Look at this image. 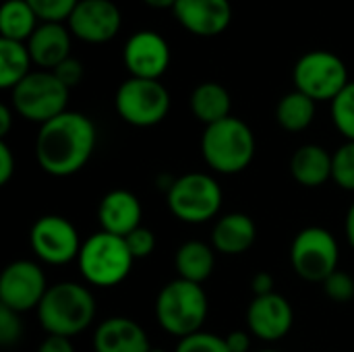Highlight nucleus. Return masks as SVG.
<instances>
[{"label":"nucleus","instance_id":"dca6fc26","mask_svg":"<svg viewBox=\"0 0 354 352\" xmlns=\"http://www.w3.org/2000/svg\"><path fill=\"white\" fill-rule=\"evenodd\" d=\"M247 324L249 330L266 342L282 340L292 328V307L276 293L255 297L247 311Z\"/></svg>","mask_w":354,"mask_h":352},{"label":"nucleus","instance_id":"f3484780","mask_svg":"<svg viewBox=\"0 0 354 352\" xmlns=\"http://www.w3.org/2000/svg\"><path fill=\"white\" fill-rule=\"evenodd\" d=\"M31 60L39 71H54L71 56L73 33L66 23H39L33 35L27 39Z\"/></svg>","mask_w":354,"mask_h":352},{"label":"nucleus","instance_id":"2f4dec72","mask_svg":"<svg viewBox=\"0 0 354 352\" xmlns=\"http://www.w3.org/2000/svg\"><path fill=\"white\" fill-rule=\"evenodd\" d=\"M124 241H127V247H129V251H131V255L135 259H145L156 249V234L149 228H143V226H139L137 230L127 234Z\"/></svg>","mask_w":354,"mask_h":352},{"label":"nucleus","instance_id":"e433bc0d","mask_svg":"<svg viewBox=\"0 0 354 352\" xmlns=\"http://www.w3.org/2000/svg\"><path fill=\"white\" fill-rule=\"evenodd\" d=\"M226 344H228V351L230 352H249L251 349V340H249V334L247 332H232L228 334L226 338Z\"/></svg>","mask_w":354,"mask_h":352},{"label":"nucleus","instance_id":"39448f33","mask_svg":"<svg viewBox=\"0 0 354 352\" xmlns=\"http://www.w3.org/2000/svg\"><path fill=\"white\" fill-rule=\"evenodd\" d=\"M79 270L83 274V278L89 284L102 286V288H110L120 284L131 268L135 257L131 255L127 241L122 237L116 234H108V232H97L91 234L79 251Z\"/></svg>","mask_w":354,"mask_h":352},{"label":"nucleus","instance_id":"2eb2a0df","mask_svg":"<svg viewBox=\"0 0 354 352\" xmlns=\"http://www.w3.org/2000/svg\"><path fill=\"white\" fill-rule=\"evenodd\" d=\"M183 29L199 37H216L232 23L230 0H178L172 8Z\"/></svg>","mask_w":354,"mask_h":352},{"label":"nucleus","instance_id":"0eeeda50","mask_svg":"<svg viewBox=\"0 0 354 352\" xmlns=\"http://www.w3.org/2000/svg\"><path fill=\"white\" fill-rule=\"evenodd\" d=\"M118 116L133 127L160 124L170 112V93L160 79L129 77L114 95Z\"/></svg>","mask_w":354,"mask_h":352},{"label":"nucleus","instance_id":"4468645a","mask_svg":"<svg viewBox=\"0 0 354 352\" xmlns=\"http://www.w3.org/2000/svg\"><path fill=\"white\" fill-rule=\"evenodd\" d=\"M170 58L168 39L151 29L133 33L122 48V60L129 75L139 79H160L168 71Z\"/></svg>","mask_w":354,"mask_h":352},{"label":"nucleus","instance_id":"9d476101","mask_svg":"<svg viewBox=\"0 0 354 352\" xmlns=\"http://www.w3.org/2000/svg\"><path fill=\"white\" fill-rule=\"evenodd\" d=\"M290 263L303 280L324 284L338 268V243L326 228H305L292 241Z\"/></svg>","mask_w":354,"mask_h":352},{"label":"nucleus","instance_id":"a19ab883","mask_svg":"<svg viewBox=\"0 0 354 352\" xmlns=\"http://www.w3.org/2000/svg\"><path fill=\"white\" fill-rule=\"evenodd\" d=\"M346 234H348V241L354 247V203L353 207L348 210V216H346Z\"/></svg>","mask_w":354,"mask_h":352},{"label":"nucleus","instance_id":"f8f14e48","mask_svg":"<svg viewBox=\"0 0 354 352\" xmlns=\"http://www.w3.org/2000/svg\"><path fill=\"white\" fill-rule=\"evenodd\" d=\"M66 27L73 37L85 44H108L122 27V12L112 0H79Z\"/></svg>","mask_w":354,"mask_h":352},{"label":"nucleus","instance_id":"a878e982","mask_svg":"<svg viewBox=\"0 0 354 352\" xmlns=\"http://www.w3.org/2000/svg\"><path fill=\"white\" fill-rule=\"evenodd\" d=\"M315 104H317L315 100H311L309 95L295 89L278 102L276 120L282 129H286L290 133H301L313 122Z\"/></svg>","mask_w":354,"mask_h":352},{"label":"nucleus","instance_id":"72a5a7b5","mask_svg":"<svg viewBox=\"0 0 354 352\" xmlns=\"http://www.w3.org/2000/svg\"><path fill=\"white\" fill-rule=\"evenodd\" d=\"M52 73L58 77V81H60L62 85H66V87L71 89V87H75V85L81 83V79H83V75H85V68H83V64H81L79 58L68 56V58H66L64 62H60Z\"/></svg>","mask_w":354,"mask_h":352},{"label":"nucleus","instance_id":"7ed1b4c3","mask_svg":"<svg viewBox=\"0 0 354 352\" xmlns=\"http://www.w3.org/2000/svg\"><path fill=\"white\" fill-rule=\"evenodd\" d=\"M201 151L209 168L222 174L243 172L255 156V135L247 122L228 116L205 127L201 137Z\"/></svg>","mask_w":354,"mask_h":352},{"label":"nucleus","instance_id":"ddd939ff","mask_svg":"<svg viewBox=\"0 0 354 352\" xmlns=\"http://www.w3.org/2000/svg\"><path fill=\"white\" fill-rule=\"evenodd\" d=\"M31 249L35 255L52 266L66 263L79 257L81 241L75 226L62 216H41L31 226Z\"/></svg>","mask_w":354,"mask_h":352},{"label":"nucleus","instance_id":"c756f323","mask_svg":"<svg viewBox=\"0 0 354 352\" xmlns=\"http://www.w3.org/2000/svg\"><path fill=\"white\" fill-rule=\"evenodd\" d=\"M176 352H230L224 338H218L214 334L197 332L187 338H183L176 346Z\"/></svg>","mask_w":354,"mask_h":352},{"label":"nucleus","instance_id":"ea45409f","mask_svg":"<svg viewBox=\"0 0 354 352\" xmlns=\"http://www.w3.org/2000/svg\"><path fill=\"white\" fill-rule=\"evenodd\" d=\"M147 6H151V8H158V10H166V8H174V4L178 2V0H143Z\"/></svg>","mask_w":354,"mask_h":352},{"label":"nucleus","instance_id":"f03ea898","mask_svg":"<svg viewBox=\"0 0 354 352\" xmlns=\"http://www.w3.org/2000/svg\"><path fill=\"white\" fill-rule=\"evenodd\" d=\"M95 315L91 293L75 282H58L48 288L37 307L41 328L52 336L71 338L83 332Z\"/></svg>","mask_w":354,"mask_h":352},{"label":"nucleus","instance_id":"f257e3e1","mask_svg":"<svg viewBox=\"0 0 354 352\" xmlns=\"http://www.w3.org/2000/svg\"><path fill=\"white\" fill-rule=\"evenodd\" d=\"M95 124L81 112L66 110L39 127L35 139L37 164L52 176L79 172L95 149Z\"/></svg>","mask_w":354,"mask_h":352},{"label":"nucleus","instance_id":"c9c22d12","mask_svg":"<svg viewBox=\"0 0 354 352\" xmlns=\"http://www.w3.org/2000/svg\"><path fill=\"white\" fill-rule=\"evenodd\" d=\"M37 352H75V349L71 344V338L48 334V338L39 344Z\"/></svg>","mask_w":354,"mask_h":352},{"label":"nucleus","instance_id":"6ab92c4d","mask_svg":"<svg viewBox=\"0 0 354 352\" xmlns=\"http://www.w3.org/2000/svg\"><path fill=\"white\" fill-rule=\"evenodd\" d=\"M95 352H149L145 330L127 317H110L93 334Z\"/></svg>","mask_w":354,"mask_h":352},{"label":"nucleus","instance_id":"5701e85b","mask_svg":"<svg viewBox=\"0 0 354 352\" xmlns=\"http://www.w3.org/2000/svg\"><path fill=\"white\" fill-rule=\"evenodd\" d=\"M214 261H216L214 249L199 241H189V243L180 245L176 251V257H174L178 276L183 280L195 282V284H201L212 276Z\"/></svg>","mask_w":354,"mask_h":352},{"label":"nucleus","instance_id":"7c9ffc66","mask_svg":"<svg viewBox=\"0 0 354 352\" xmlns=\"http://www.w3.org/2000/svg\"><path fill=\"white\" fill-rule=\"evenodd\" d=\"M324 293L328 299L336 303H348L354 299V280L344 272H334L326 282H324Z\"/></svg>","mask_w":354,"mask_h":352},{"label":"nucleus","instance_id":"4c0bfd02","mask_svg":"<svg viewBox=\"0 0 354 352\" xmlns=\"http://www.w3.org/2000/svg\"><path fill=\"white\" fill-rule=\"evenodd\" d=\"M251 284H253L251 288H253L255 297H263V295H272L274 293V278L270 274H266V272H259L253 278Z\"/></svg>","mask_w":354,"mask_h":352},{"label":"nucleus","instance_id":"58836bf2","mask_svg":"<svg viewBox=\"0 0 354 352\" xmlns=\"http://www.w3.org/2000/svg\"><path fill=\"white\" fill-rule=\"evenodd\" d=\"M10 124H12V110L8 106H0V137L4 139L10 131Z\"/></svg>","mask_w":354,"mask_h":352},{"label":"nucleus","instance_id":"aec40b11","mask_svg":"<svg viewBox=\"0 0 354 352\" xmlns=\"http://www.w3.org/2000/svg\"><path fill=\"white\" fill-rule=\"evenodd\" d=\"M257 228L247 214H228L218 220L212 232V245L224 255H241L255 243Z\"/></svg>","mask_w":354,"mask_h":352},{"label":"nucleus","instance_id":"1a4fd4ad","mask_svg":"<svg viewBox=\"0 0 354 352\" xmlns=\"http://www.w3.org/2000/svg\"><path fill=\"white\" fill-rule=\"evenodd\" d=\"M168 207L183 222H207L222 207V189L209 174H185L168 187Z\"/></svg>","mask_w":354,"mask_h":352},{"label":"nucleus","instance_id":"79ce46f5","mask_svg":"<svg viewBox=\"0 0 354 352\" xmlns=\"http://www.w3.org/2000/svg\"><path fill=\"white\" fill-rule=\"evenodd\" d=\"M149 352H166V351H149Z\"/></svg>","mask_w":354,"mask_h":352},{"label":"nucleus","instance_id":"20e7f679","mask_svg":"<svg viewBox=\"0 0 354 352\" xmlns=\"http://www.w3.org/2000/svg\"><path fill=\"white\" fill-rule=\"evenodd\" d=\"M156 317L168 334L180 340L201 332L207 317V297L201 284L183 278L166 284L156 301Z\"/></svg>","mask_w":354,"mask_h":352},{"label":"nucleus","instance_id":"412c9836","mask_svg":"<svg viewBox=\"0 0 354 352\" xmlns=\"http://www.w3.org/2000/svg\"><path fill=\"white\" fill-rule=\"evenodd\" d=\"M290 172L303 187H322L332 178V156L322 145H303L290 158Z\"/></svg>","mask_w":354,"mask_h":352},{"label":"nucleus","instance_id":"f704fd0d","mask_svg":"<svg viewBox=\"0 0 354 352\" xmlns=\"http://www.w3.org/2000/svg\"><path fill=\"white\" fill-rule=\"evenodd\" d=\"M15 174V156L6 141H0V185H6Z\"/></svg>","mask_w":354,"mask_h":352},{"label":"nucleus","instance_id":"473e14b6","mask_svg":"<svg viewBox=\"0 0 354 352\" xmlns=\"http://www.w3.org/2000/svg\"><path fill=\"white\" fill-rule=\"evenodd\" d=\"M21 332H23V326H21L19 313L0 305V344L12 346L21 338Z\"/></svg>","mask_w":354,"mask_h":352},{"label":"nucleus","instance_id":"b1692460","mask_svg":"<svg viewBox=\"0 0 354 352\" xmlns=\"http://www.w3.org/2000/svg\"><path fill=\"white\" fill-rule=\"evenodd\" d=\"M39 17L27 4V0H6L0 8V37L12 41H25L39 27Z\"/></svg>","mask_w":354,"mask_h":352},{"label":"nucleus","instance_id":"a211bd4d","mask_svg":"<svg viewBox=\"0 0 354 352\" xmlns=\"http://www.w3.org/2000/svg\"><path fill=\"white\" fill-rule=\"evenodd\" d=\"M141 203L139 199L124 189H116L110 191L97 207V220L102 224V230L108 234H116V237H127L133 230H137L141 226Z\"/></svg>","mask_w":354,"mask_h":352},{"label":"nucleus","instance_id":"cd10ccee","mask_svg":"<svg viewBox=\"0 0 354 352\" xmlns=\"http://www.w3.org/2000/svg\"><path fill=\"white\" fill-rule=\"evenodd\" d=\"M332 178L340 189L354 191V141L344 143L332 156Z\"/></svg>","mask_w":354,"mask_h":352},{"label":"nucleus","instance_id":"bb28decb","mask_svg":"<svg viewBox=\"0 0 354 352\" xmlns=\"http://www.w3.org/2000/svg\"><path fill=\"white\" fill-rule=\"evenodd\" d=\"M332 118L336 129L354 141V81H351L332 102Z\"/></svg>","mask_w":354,"mask_h":352},{"label":"nucleus","instance_id":"9b49d317","mask_svg":"<svg viewBox=\"0 0 354 352\" xmlns=\"http://www.w3.org/2000/svg\"><path fill=\"white\" fill-rule=\"evenodd\" d=\"M46 293V276L33 261H12L0 276V305L15 313H25L39 307Z\"/></svg>","mask_w":354,"mask_h":352},{"label":"nucleus","instance_id":"4be33fe9","mask_svg":"<svg viewBox=\"0 0 354 352\" xmlns=\"http://www.w3.org/2000/svg\"><path fill=\"white\" fill-rule=\"evenodd\" d=\"M230 108H232V98L228 89L216 81H205L197 85L191 93V112L205 127L232 116Z\"/></svg>","mask_w":354,"mask_h":352},{"label":"nucleus","instance_id":"c85d7f7f","mask_svg":"<svg viewBox=\"0 0 354 352\" xmlns=\"http://www.w3.org/2000/svg\"><path fill=\"white\" fill-rule=\"evenodd\" d=\"M79 0H27L41 23H66Z\"/></svg>","mask_w":354,"mask_h":352},{"label":"nucleus","instance_id":"6e6552de","mask_svg":"<svg viewBox=\"0 0 354 352\" xmlns=\"http://www.w3.org/2000/svg\"><path fill=\"white\" fill-rule=\"evenodd\" d=\"M297 91L315 102H334V98L351 83L344 60L328 50H311L303 54L292 71Z\"/></svg>","mask_w":354,"mask_h":352},{"label":"nucleus","instance_id":"393cba45","mask_svg":"<svg viewBox=\"0 0 354 352\" xmlns=\"http://www.w3.org/2000/svg\"><path fill=\"white\" fill-rule=\"evenodd\" d=\"M31 54L25 41L0 37V87L12 89L31 73Z\"/></svg>","mask_w":354,"mask_h":352},{"label":"nucleus","instance_id":"423d86ee","mask_svg":"<svg viewBox=\"0 0 354 352\" xmlns=\"http://www.w3.org/2000/svg\"><path fill=\"white\" fill-rule=\"evenodd\" d=\"M71 89L58 81L52 71H31L10 89L12 110L25 120L46 124L66 112Z\"/></svg>","mask_w":354,"mask_h":352}]
</instances>
